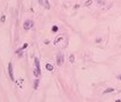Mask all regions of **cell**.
Masks as SVG:
<instances>
[{
    "mask_svg": "<svg viewBox=\"0 0 121 102\" xmlns=\"http://www.w3.org/2000/svg\"><path fill=\"white\" fill-rule=\"evenodd\" d=\"M64 55L61 53V52H59L57 55V64H58V66H61V65L64 64Z\"/></svg>",
    "mask_w": 121,
    "mask_h": 102,
    "instance_id": "obj_3",
    "label": "cell"
},
{
    "mask_svg": "<svg viewBox=\"0 0 121 102\" xmlns=\"http://www.w3.org/2000/svg\"><path fill=\"white\" fill-rule=\"evenodd\" d=\"M118 78H119V79L121 81V75H119V76H118Z\"/></svg>",
    "mask_w": 121,
    "mask_h": 102,
    "instance_id": "obj_13",
    "label": "cell"
},
{
    "mask_svg": "<svg viewBox=\"0 0 121 102\" xmlns=\"http://www.w3.org/2000/svg\"><path fill=\"white\" fill-rule=\"evenodd\" d=\"M113 91H114V89L110 87V89H106V90H105V91H104L103 93H104V94H106V93H110V92H113Z\"/></svg>",
    "mask_w": 121,
    "mask_h": 102,
    "instance_id": "obj_8",
    "label": "cell"
},
{
    "mask_svg": "<svg viewBox=\"0 0 121 102\" xmlns=\"http://www.w3.org/2000/svg\"><path fill=\"white\" fill-rule=\"evenodd\" d=\"M8 73H9V77L11 81H15V77H14V70H13V64L9 63L8 65Z\"/></svg>",
    "mask_w": 121,
    "mask_h": 102,
    "instance_id": "obj_4",
    "label": "cell"
},
{
    "mask_svg": "<svg viewBox=\"0 0 121 102\" xmlns=\"http://www.w3.org/2000/svg\"><path fill=\"white\" fill-rule=\"evenodd\" d=\"M38 86V79H35V83H34V90H36Z\"/></svg>",
    "mask_w": 121,
    "mask_h": 102,
    "instance_id": "obj_9",
    "label": "cell"
},
{
    "mask_svg": "<svg viewBox=\"0 0 121 102\" xmlns=\"http://www.w3.org/2000/svg\"><path fill=\"white\" fill-rule=\"evenodd\" d=\"M92 2H93V1H92V0H87V1H86V4H85V6H91V5H92Z\"/></svg>",
    "mask_w": 121,
    "mask_h": 102,
    "instance_id": "obj_10",
    "label": "cell"
},
{
    "mask_svg": "<svg viewBox=\"0 0 121 102\" xmlns=\"http://www.w3.org/2000/svg\"><path fill=\"white\" fill-rule=\"evenodd\" d=\"M45 67H46V69L50 70V71H52V70H53V66H52L51 64H46V66H45Z\"/></svg>",
    "mask_w": 121,
    "mask_h": 102,
    "instance_id": "obj_6",
    "label": "cell"
},
{
    "mask_svg": "<svg viewBox=\"0 0 121 102\" xmlns=\"http://www.w3.org/2000/svg\"><path fill=\"white\" fill-rule=\"evenodd\" d=\"M5 20H6V16H5V15H2V17H1V22L4 23Z\"/></svg>",
    "mask_w": 121,
    "mask_h": 102,
    "instance_id": "obj_12",
    "label": "cell"
},
{
    "mask_svg": "<svg viewBox=\"0 0 121 102\" xmlns=\"http://www.w3.org/2000/svg\"><path fill=\"white\" fill-rule=\"evenodd\" d=\"M52 31H53V32H57V31H58V27H57V26H53V27H52Z\"/></svg>",
    "mask_w": 121,
    "mask_h": 102,
    "instance_id": "obj_11",
    "label": "cell"
},
{
    "mask_svg": "<svg viewBox=\"0 0 121 102\" xmlns=\"http://www.w3.org/2000/svg\"><path fill=\"white\" fill-rule=\"evenodd\" d=\"M38 2H40V5L42 7H44L45 9H50L51 8L50 4H49V0H38Z\"/></svg>",
    "mask_w": 121,
    "mask_h": 102,
    "instance_id": "obj_5",
    "label": "cell"
},
{
    "mask_svg": "<svg viewBox=\"0 0 121 102\" xmlns=\"http://www.w3.org/2000/svg\"><path fill=\"white\" fill-rule=\"evenodd\" d=\"M34 61H35V70H34V76L38 77V76H40V74H41V68H40V60H38V58H35V59H34Z\"/></svg>",
    "mask_w": 121,
    "mask_h": 102,
    "instance_id": "obj_1",
    "label": "cell"
},
{
    "mask_svg": "<svg viewBox=\"0 0 121 102\" xmlns=\"http://www.w3.org/2000/svg\"><path fill=\"white\" fill-rule=\"evenodd\" d=\"M33 26H34V23H33V20L31 19H27L24 22V24H23V27H24V30H31Z\"/></svg>",
    "mask_w": 121,
    "mask_h": 102,
    "instance_id": "obj_2",
    "label": "cell"
},
{
    "mask_svg": "<svg viewBox=\"0 0 121 102\" xmlns=\"http://www.w3.org/2000/svg\"><path fill=\"white\" fill-rule=\"evenodd\" d=\"M69 61L72 64V63H75V56L74 55H70L69 56Z\"/></svg>",
    "mask_w": 121,
    "mask_h": 102,
    "instance_id": "obj_7",
    "label": "cell"
}]
</instances>
